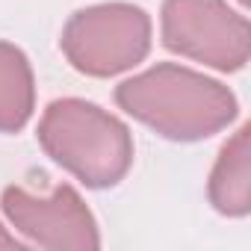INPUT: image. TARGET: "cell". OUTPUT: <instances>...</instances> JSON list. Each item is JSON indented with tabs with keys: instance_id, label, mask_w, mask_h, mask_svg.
Segmentation results:
<instances>
[{
	"instance_id": "cell-1",
	"label": "cell",
	"mask_w": 251,
	"mask_h": 251,
	"mask_svg": "<svg viewBox=\"0 0 251 251\" xmlns=\"http://www.w3.org/2000/svg\"><path fill=\"white\" fill-rule=\"evenodd\" d=\"M115 103L172 142L207 139L236 118V95L213 77L160 62L115 89Z\"/></svg>"
},
{
	"instance_id": "cell-2",
	"label": "cell",
	"mask_w": 251,
	"mask_h": 251,
	"mask_svg": "<svg viewBox=\"0 0 251 251\" xmlns=\"http://www.w3.org/2000/svg\"><path fill=\"white\" fill-rule=\"evenodd\" d=\"M39 145L53 163L92 189L115 186L133 166V136L127 124L83 98L48 103L39 121Z\"/></svg>"
},
{
	"instance_id": "cell-3",
	"label": "cell",
	"mask_w": 251,
	"mask_h": 251,
	"mask_svg": "<svg viewBox=\"0 0 251 251\" xmlns=\"http://www.w3.org/2000/svg\"><path fill=\"white\" fill-rule=\"evenodd\" d=\"M59 48L86 77H115L151 50V15L133 3H98L68 18Z\"/></svg>"
},
{
	"instance_id": "cell-4",
	"label": "cell",
	"mask_w": 251,
	"mask_h": 251,
	"mask_svg": "<svg viewBox=\"0 0 251 251\" xmlns=\"http://www.w3.org/2000/svg\"><path fill=\"white\" fill-rule=\"evenodd\" d=\"M160 33L172 53L216 71H239L251 53L248 18L227 0H166Z\"/></svg>"
},
{
	"instance_id": "cell-5",
	"label": "cell",
	"mask_w": 251,
	"mask_h": 251,
	"mask_svg": "<svg viewBox=\"0 0 251 251\" xmlns=\"http://www.w3.org/2000/svg\"><path fill=\"white\" fill-rule=\"evenodd\" d=\"M9 225L27 236L30 245L48 251H95L100 248V233L92 210L80 192L59 183L50 198L30 195L21 186H6L0 195Z\"/></svg>"
},
{
	"instance_id": "cell-6",
	"label": "cell",
	"mask_w": 251,
	"mask_h": 251,
	"mask_svg": "<svg viewBox=\"0 0 251 251\" xmlns=\"http://www.w3.org/2000/svg\"><path fill=\"white\" fill-rule=\"evenodd\" d=\"M210 204L230 219L251 213V130L248 124L225 142L207 183Z\"/></svg>"
},
{
	"instance_id": "cell-7",
	"label": "cell",
	"mask_w": 251,
	"mask_h": 251,
	"mask_svg": "<svg viewBox=\"0 0 251 251\" xmlns=\"http://www.w3.org/2000/svg\"><path fill=\"white\" fill-rule=\"evenodd\" d=\"M36 109V80L21 48L0 42V133L27 127Z\"/></svg>"
},
{
	"instance_id": "cell-8",
	"label": "cell",
	"mask_w": 251,
	"mask_h": 251,
	"mask_svg": "<svg viewBox=\"0 0 251 251\" xmlns=\"http://www.w3.org/2000/svg\"><path fill=\"white\" fill-rule=\"evenodd\" d=\"M30 242H24V239H18L15 233H9L3 225H0V248H18V251H24Z\"/></svg>"
}]
</instances>
